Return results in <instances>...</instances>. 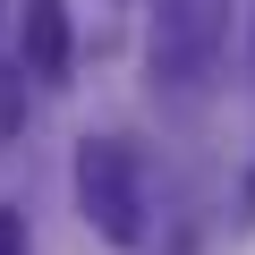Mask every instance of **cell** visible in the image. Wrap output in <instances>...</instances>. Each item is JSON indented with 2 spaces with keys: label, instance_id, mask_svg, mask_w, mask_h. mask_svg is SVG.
<instances>
[{
  "label": "cell",
  "instance_id": "3957f363",
  "mask_svg": "<svg viewBox=\"0 0 255 255\" xmlns=\"http://www.w3.org/2000/svg\"><path fill=\"white\" fill-rule=\"evenodd\" d=\"M17 51H26V68H17V77H43V85H68V9H60V0H26V26H17Z\"/></svg>",
  "mask_w": 255,
  "mask_h": 255
},
{
  "label": "cell",
  "instance_id": "277c9868",
  "mask_svg": "<svg viewBox=\"0 0 255 255\" xmlns=\"http://www.w3.org/2000/svg\"><path fill=\"white\" fill-rule=\"evenodd\" d=\"M17 85H26L17 68H0V136H17Z\"/></svg>",
  "mask_w": 255,
  "mask_h": 255
},
{
  "label": "cell",
  "instance_id": "6da1fadb",
  "mask_svg": "<svg viewBox=\"0 0 255 255\" xmlns=\"http://www.w3.org/2000/svg\"><path fill=\"white\" fill-rule=\"evenodd\" d=\"M77 204L111 247H136L145 238V170L119 136H85L77 145Z\"/></svg>",
  "mask_w": 255,
  "mask_h": 255
},
{
  "label": "cell",
  "instance_id": "7a4b0ae2",
  "mask_svg": "<svg viewBox=\"0 0 255 255\" xmlns=\"http://www.w3.org/2000/svg\"><path fill=\"white\" fill-rule=\"evenodd\" d=\"M213 43H221V0H179V9H162V26H153V68L179 77V85H196L213 68Z\"/></svg>",
  "mask_w": 255,
  "mask_h": 255
},
{
  "label": "cell",
  "instance_id": "5b68a950",
  "mask_svg": "<svg viewBox=\"0 0 255 255\" xmlns=\"http://www.w3.org/2000/svg\"><path fill=\"white\" fill-rule=\"evenodd\" d=\"M0 255H26V213L0 204Z\"/></svg>",
  "mask_w": 255,
  "mask_h": 255
}]
</instances>
